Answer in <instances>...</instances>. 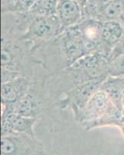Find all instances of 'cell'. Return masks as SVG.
I'll use <instances>...</instances> for the list:
<instances>
[{
	"instance_id": "6da1fadb",
	"label": "cell",
	"mask_w": 124,
	"mask_h": 155,
	"mask_svg": "<svg viewBox=\"0 0 124 155\" xmlns=\"http://www.w3.org/2000/svg\"><path fill=\"white\" fill-rule=\"evenodd\" d=\"M50 106H52L44 93L42 80H33L29 92L16 103H1L2 116L9 113H16L39 120Z\"/></svg>"
},
{
	"instance_id": "7a4b0ae2",
	"label": "cell",
	"mask_w": 124,
	"mask_h": 155,
	"mask_svg": "<svg viewBox=\"0 0 124 155\" xmlns=\"http://www.w3.org/2000/svg\"><path fill=\"white\" fill-rule=\"evenodd\" d=\"M64 30L56 14L33 16L23 38L29 43L33 52L43 44L60 36Z\"/></svg>"
},
{
	"instance_id": "3957f363",
	"label": "cell",
	"mask_w": 124,
	"mask_h": 155,
	"mask_svg": "<svg viewBox=\"0 0 124 155\" xmlns=\"http://www.w3.org/2000/svg\"><path fill=\"white\" fill-rule=\"evenodd\" d=\"M107 76L91 80L70 90L56 101L54 106L61 110H70L73 116H76L86 106L93 95L100 90Z\"/></svg>"
},
{
	"instance_id": "277c9868",
	"label": "cell",
	"mask_w": 124,
	"mask_h": 155,
	"mask_svg": "<svg viewBox=\"0 0 124 155\" xmlns=\"http://www.w3.org/2000/svg\"><path fill=\"white\" fill-rule=\"evenodd\" d=\"M1 155H45L36 136L15 133L1 138Z\"/></svg>"
},
{
	"instance_id": "5b68a950",
	"label": "cell",
	"mask_w": 124,
	"mask_h": 155,
	"mask_svg": "<svg viewBox=\"0 0 124 155\" xmlns=\"http://www.w3.org/2000/svg\"><path fill=\"white\" fill-rule=\"evenodd\" d=\"M113 104L108 95L99 90L89 99L86 106L73 119L86 130H91V127L95 122L100 120L105 114Z\"/></svg>"
},
{
	"instance_id": "8992f818",
	"label": "cell",
	"mask_w": 124,
	"mask_h": 155,
	"mask_svg": "<svg viewBox=\"0 0 124 155\" xmlns=\"http://www.w3.org/2000/svg\"><path fill=\"white\" fill-rule=\"evenodd\" d=\"M103 22L92 18H83L82 21L77 24L84 41L96 52L110 56V51L103 42Z\"/></svg>"
},
{
	"instance_id": "52a82bcc",
	"label": "cell",
	"mask_w": 124,
	"mask_h": 155,
	"mask_svg": "<svg viewBox=\"0 0 124 155\" xmlns=\"http://www.w3.org/2000/svg\"><path fill=\"white\" fill-rule=\"evenodd\" d=\"M33 80L26 76H19L16 79L2 84L1 85V103L12 105L25 95L32 85Z\"/></svg>"
},
{
	"instance_id": "ba28073f",
	"label": "cell",
	"mask_w": 124,
	"mask_h": 155,
	"mask_svg": "<svg viewBox=\"0 0 124 155\" xmlns=\"http://www.w3.org/2000/svg\"><path fill=\"white\" fill-rule=\"evenodd\" d=\"M56 14L65 30L83 19V10L73 0H58Z\"/></svg>"
},
{
	"instance_id": "9c48e42d",
	"label": "cell",
	"mask_w": 124,
	"mask_h": 155,
	"mask_svg": "<svg viewBox=\"0 0 124 155\" xmlns=\"http://www.w3.org/2000/svg\"><path fill=\"white\" fill-rule=\"evenodd\" d=\"M100 90L105 92L111 102L121 110V100L124 91V77L108 75L101 85Z\"/></svg>"
},
{
	"instance_id": "30bf717a",
	"label": "cell",
	"mask_w": 124,
	"mask_h": 155,
	"mask_svg": "<svg viewBox=\"0 0 124 155\" xmlns=\"http://www.w3.org/2000/svg\"><path fill=\"white\" fill-rule=\"evenodd\" d=\"M124 33V27L119 20L103 22V42L106 47L111 51L120 40Z\"/></svg>"
},
{
	"instance_id": "8fae6325",
	"label": "cell",
	"mask_w": 124,
	"mask_h": 155,
	"mask_svg": "<svg viewBox=\"0 0 124 155\" xmlns=\"http://www.w3.org/2000/svg\"><path fill=\"white\" fill-rule=\"evenodd\" d=\"M2 117H5L10 122L16 133L36 136L34 127L38 119L23 116L16 113H9L5 116H2Z\"/></svg>"
},
{
	"instance_id": "7c38bea8",
	"label": "cell",
	"mask_w": 124,
	"mask_h": 155,
	"mask_svg": "<svg viewBox=\"0 0 124 155\" xmlns=\"http://www.w3.org/2000/svg\"><path fill=\"white\" fill-rule=\"evenodd\" d=\"M124 11V0H116L102 8L98 12L96 19L102 22L118 20Z\"/></svg>"
},
{
	"instance_id": "4fadbf2b",
	"label": "cell",
	"mask_w": 124,
	"mask_h": 155,
	"mask_svg": "<svg viewBox=\"0 0 124 155\" xmlns=\"http://www.w3.org/2000/svg\"><path fill=\"white\" fill-rule=\"evenodd\" d=\"M58 0H35L28 11L33 16L56 14Z\"/></svg>"
},
{
	"instance_id": "5bb4252c",
	"label": "cell",
	"mask_w": 124,
	"mask_h": 155,
	"mask_svg": "<svg viewBox=\"0 0 124 155\" xmlns=\"http://www.w3.org/2000/svg\"><path fill=\"white\" fill-rule=\"evenodd\" d=\"M116 0H89L87 5L83 9V18L96 19L98 12L105 5Z\"/></svg>"
},
{
	"instance_id": "9a60e30c",
	"label": "cell",
	"mask_w": 124,
	"mask_h": 155,
	"mask_svg": "<svg viewBox=\"0 0 124 155\" xmlns=\"http://www.w3.org/2000/svg\"><path fill=\"white\" fill-rule=\"evenodd\" d=\"M108 75L111 77H124V54L109 61Z\"/></svg>"
},
{
	"instance_id": "2e32d148",
	"label": "cell",
	"mask_w": 124,
	"mask_h": 155,
	"mask_svg": "<svg viewBox=\"0 0 124 155\" xmlns=\"http://www.w3.org/2000/svg\"><path fill=\"white\" fill-rule=\"evenodd\" d=\"M2 14L5 13H19L22 12L18 0H1Z\"/></svg>"
},
{
	"instance_id": "e0dca14e",
	"label": "cell",
	"mask_w": 124,
	"mask_h": 155,
	"mask_svg": "<svg viewBox=\"0 0 124 155\" xmlns=\"http://www.w3.org/2000/svg\"><path fill=\"white\" fill-rule=\"evenodd\" d=\"M124 54V33L122 34V37L120 38L118 43L116 44L113 48L111 51L110 56H109V61L117 57L120 56V55Z\"/></svg>"
},
{
	"instance_id": "ac0fdd59",
	"label": "cell",
	"mask_w": 124,
	"mask_h": 155,
	"mask_svg": "<svg viewBox=\"0 0 124 155\" xmlns=\"http://www.w3.org/2000/svg\"><path fill=\"white\" fill-rule=\"evenodd\" d=\"M1 71H1V81H2V84L8 82V81H12V80L16 79V78L23 75V74H20V73L16 72V71H14L7 70V69L2 68H1Z\"/></svg>"
},
{
	"instance_id": "d6986e66",
	"label": "cell",
	"mask_w": 124,
	"mask_h": 155,
	"mask_svg": "<svg viewBox=\"0 0 124 155\" xmlns=\"http://www.w3.org/2000/svg\"><path fill=\"white\" fill-rule=\"evenodd\" d=\"M2 128H1V135L2 137H6V136L11 135V134H15V131L13 130L12 124L5 117H2Z\"/></svg>"
},
{
	"instance_id": "ffe728a7",
	"label": "cell",
	"mask_w": 124,
	"mask_h": 155,
	"mask_svg": "<svg viewBox=\"0 0 124 155\" xmlns=\"http://www.w3.org/2000/svg\"><path fill=\"white\" fill-rule=\"evenodd\" d=\"M22 12H26L31 9L35 0H18Z\"/></svg>"
},
{
	"instance_id": "44dd1931",
	"label": "cell",
	"mask_w": 124,
	"mask_h": 155,
	"mask_svg": "<svg viewBox=\"0 0 124 155\" xmlns=\"http://www.w3.org/2000/svg\"><path fill=\"white\" fill-rule=\"evenodd\" d=\"M73 1L76 2V3L82 8V10L85 9V7H86V5H87L88 2H89V0H73Z\"/></svg>"
},
{
	"instance_id": "7402d4cb",
	"label": "cell",
	"mask_w": 124,
	"mask_h": 155,
	"mask_svg": "<svg viewBox=\"0 0 124 155\" xmlns=\"http://www.w3.org/2000/svg\"><path fill=\"white\" fill-rule=\"evenodd\" d=\"M118 20H119V23H120L121 24H122V26H123V27H124V11L122 12V14L120 15V16H119V17Z\"/></svg>"
},
{
	"instance_id": "603a6c76",
	"label": "cell",
	"mask_w": 124,
	"mask_h": 155,
	"mask_svg": "<svg viewBox=\"0 0 124 155\" xmlns=\"http://www.w3.org/2000/svg\"><path fill=\"white\" fill-rule=\"evenodd\" d=\"M121 110H122V113L124 114V91L123 93H122V100H121Z\"/></svg>"
},
{
	"instance_id": "cb8c5ba5",
	"label": "cell",
	"mask_w": 124,
	"mask_h": 155,
	"mask_svg": "<svg viewBox=\"0 0 124 155\" xmlns=\"http://www.w3.org/2000/svg\"><path fill=\"white\" fill-rule=\"evenodd\" d=\"M120 130H121V132H122V135H123V137H124V125L122 126V127H121V128H120Z\"/></svg>"
}]
</instances>
